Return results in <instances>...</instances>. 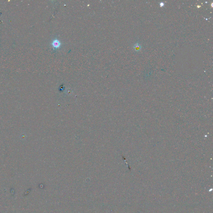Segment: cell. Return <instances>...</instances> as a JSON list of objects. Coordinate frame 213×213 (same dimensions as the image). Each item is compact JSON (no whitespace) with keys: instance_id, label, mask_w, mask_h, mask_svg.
<instances>
[{"instance_id":"obj_3","label":"cell","mask_w":213,"mask_h":213,"mask_svg":"<svg viewBox=\"0 0 213 213\" xmlns=\"http://www.w3.org/2000/svg\"><path fill=\"white\" fill-rule=\"evenodd\" d=\"M160 5L162 7L164 6V4L163 3H160Z\"/></svg>"},{"instance_id":"obj_2","label":"cell","mask_w":213,"mask_h":213,"mask_svg":"<svg viewBox=\"0 0 213 213\" xmlns=\"http://www.w3.org/2000/svg\"><path fill=\"white\" fill-rule=\"evenodd\" d=\"M133 48H134V50L135 51L139 52L141 50V46L139 43L137 42V43H135V44L134 45Z\"/></svg>"},{"instance_id":"obj_1","label":"cell","mask_w":213,"mask_h":213,"mask_svg":"<svg viewBox=\"0 0 213 213\" xmlns=\"http://www.w3.org/2000/svg\"><path fill=\"white\" fill-rule=\"evenodd\" d=\"M52 45L53 48H58L61 45L60 41L58 39H55L52 42Z\"/></svg>"}]
</instances>
